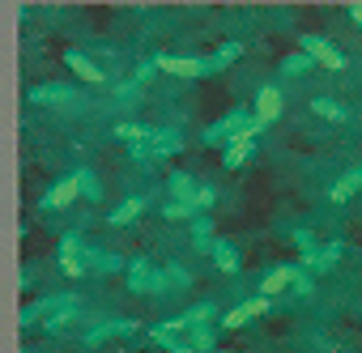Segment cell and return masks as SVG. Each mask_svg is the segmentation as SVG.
I'll return each mask as SVG.
<instances>
[{
	"label": "cell",
	"instance_id": "6da1fadb",
	"mask_svg": "<svg viewBox=\"0 0 362 353\" xmlns=\"http://www.w3.org/2000/svg\"><path fill=\"white\" fill-rule=\"evenodd\" d=\"M128 289L132 294H153V298H162V294H170V281H166V268H158V264H149L145 256H136V260H128Z\"/></svg>",
	"mask_w": 362,
	"mask_h": 353
},
{
	"label": "cell",
	"instance_id": "7a4b0ae2",
	"mask_svg": "<svg viewBox=\"0 0 362 353\" xmlns=\"http://www.w3.org/2000/svg\"><path fill=\"white\" fill-rule=\"evenodd\" d=\"M179 149H184V132H179V128H158L153 140L128 145V157H136V162H158V157H170V153H179Z\"/></svg>",
	"mask_w": 362,
	"mask_h": 353
},
{
	"label": "cell",
	"instance_id": "3957f363",
	"mask_svg": "<svg viewBox=\"0 0 362 353\" xmlns=\"http://www.w3.org/2000/svg\"><path fill=\"white\" fill-rule=\"evenodd\" d=\"M298 52H307L315 64H324V68H332V73H341L349 60H345V52L332 43V39H324V35H303L298 39Z\"/></svg>",
	"mask_w": 362,
	"mask_h": 353
},
{
	"label": "cell",
	"instance_id": "277c9868",
	"mask_svg": "<svg viewBox=\"0 0 362 353\" xmlns=\"http://www.w3.org/2000/svg\"><path fill=\"white\" fill-rule=\"evenodd\" d=\"M153 64L170 77H184V81H197V77H209L214 64L201 60V56H153Z\"/></svg>",
	"mask_w": 362,
	"mask_h": 353
},
{
	"label": "cell",
	"instance_id": "5b68a950",
	"mask_svg": "<svg viewBox=\"0 0 362 353\" xmlns=\"http://www.w3.org/2000/svg\"><path fill=\"white\" fill-rule=\"evenodd\" d=\"M56 260H60V268H64L69 277H86V273H90L81 234H64V239H60V247H56Z\"/></svg>",
	"mask_w": 362,
	"mask_h": 353
},
{
	"label": "cell",
	"instance_id": "8992f818",
	"mask_svg": "<svg viewBox=\"0 0 362 353\" xmlns=\"http://www.w3.org/2000/svg\"><path fill=\"white\" fill-rule=\"evenodd\" d=\"M273 311V298H264V294H256V298H247V302H239L235 311H226L222 319H218V328H247L252 319H260V315H269Z\"/></svg>",
	"mask_w": 362,
	"mask_h": 353
},
{
	"label": "cell",
	"instance_id": "52a82bcc",
	"mask_svg": "<svg viewBox=\"0 0 362 353\" xmlns=\"http://www.w3.org/2000/svg\"><path fill=\"white\" fill-rule=\"evenodd\" d=\"M222 315H218V306L205 298V302H197V306H188L184 315H175V319H166V328L170 332H192V328H209V323H218Z\"/></svg>",
	"mask_w": 362,
	"mask_h": 353
},
{
	"label": "cell",
	"instance_id": "ba28073f",
	"mask_svg": "<svg viewBox=\"0 0 362 353\" xmlns=\"http://www.w3.org/2000/svg\"><path fill=\"white\" fill-rule=\"evenodd\" d=\"M247 119H252V111H230V115H222L218 124H209L205 128V145H226V140H235L243 128H247Z\"/></svg>",
	"mask_w": 362,
	"mask_h": 353
},
{
	"label": "cell",
	"instance_id": "9c48e42d",
	"mask_svg": "<svg viewBox=\"0 0 362 353\" xmlns=\"http://www.w3.org/2000/svg\"><path fill=\"white\" fill-rule=\"evenodd\" d=\"M298 273H303V264H277V268H269L264 277H260V294L264 298H273V294H281V289H294V281H298Z\"/></svg>",
	"mask_w": 362,
	"mask_h": 353
},
{
	"label": "cell",
	"instance_id": "30bf717a",
	"mask_svg": "<svg viewBox=\"0 0 362 353\" xmlns=\"http://www.w3.org/2000/svg\"><path fill=\"white\" fill-rule=\"evenodd\" d=\"M166 188H170V201L197 209V192H201V179H197V174H188V170H170ZM197 213H201V209H197Z\"/></svg>",
	"mask_w": 362,
	"mask_h": 353
},
{
	"label": "cell",
	"instance_id": "8fae6325",
	"mask_svg": "<svg viewBox=\"0 0 362 353\" xmlns=\"http://www.w3.org/2000/svg\"><path fill=\"white\" fill-rule=\"evenodd\" d=\"M132 332H136V319H124V315H115V319H103V323H94V328L86 332V345H103V340L132 336Z\"/></svg>",
	"mask_w": 362,
	"mask_h": 353
},
{
	"label": "cell",
	"instance_id": "7c38bea8",
	"mask_svg": "<svg viewBox=\"0 0 362 353\" xmlns=\"http://www.w3.org/2000/svg\"><path fill=\"white\" fill-rule=\"evenodd\" d=\"M281 107H286V94H281V90H277L273 81L256 90V107H252V111H256V119H264V124H273V119L281 115Z\"/></svg>",
	"mask_w": 362,
	"mask_h": 353
},
{
	"label": "cell",
	"instance_id": "4fadbf2b",
	"mask_svg": "<svg viewBox=\"0 0 362 353\" xmlns=\"http://www.w3.org/2000/svg\"><path fill=\"white\" fill-rule=\"evenodd\" d=\"M341 251H345V243L337 239V243H324V247H315V251H303V268L315 277V273H328L337 260H341Z\"/></svg>",
	"mask_w": 362,
	"mask_h": 353
},
{
	"label": "cell",
	"instance_id": "5bb4252c",
	"mask_svg": "<svg viewBox=\"0 0 362 353\" xmlns=\"http://www.w3.org/2000/svg\"><path fill=\"white\" fill-rule=\"evenodd\" d=\"M81 196V188H77V179L73 174H64V179H56L47 192H43V209H69L73 201Z\"/></svg>",
	"mask_w": 362,
	"mask_h": 353
},
{
	"label": "cell",
	"instance_id": "9a60e30c",
	"mask_svg": "<svg viewBox=\"0 0 362 353\" xmlns=\"http://www.w3.org/2000/svg\"><path fill=\"white\" fill-rule=\"evenodd\" d=\"M30 102H39V107H73L77 102V90L73 85H35L30 90Z\"/></svg>",
	"mask_w": 362,
	"mask_h": 353
},
{
	"label": "cell",
	"instance_id": "2e32d148",
	"mask_svg": "<svg viewBox=\"0 0 362 353\" xmlns=\"http://www.w3.org/2000/svg\"><path fill=\"white\" fill-rule=\"evenodd\" d=\"M86 264H90V273H103V277L128 268L124 256H115V251H107V247H90V243H86Z\"/></svg>",
	"mask_w": 362,
	"mask_h": 353
},
{
	"label": "cell",
	"instance_id": "e0dca14e",
	"mask_svg": "<svg viewBox=\"0 0 362 353\" xmlns=\"http://www.w3.org/2000/svg\"><path fill=\"white\" fill-rule=\"evenodd\" d=\"M358 192H362V166H349L341 179L332 184V192H328V196H332V205H345V201H354Z\"/></svg>",
	"mask_w": 362,
	"mask_h": 353
},
{
	"label": "cell",
	"instance_id": "ac0fdd59",
	"mask_svg": "<svg viewBox=\"0 0 362 353\" xmlns=\"http://www.w3.org/2000/svg\"><path fill=\"white\" fill-rule=\"evenodd\" d=\"M252 153H256V140H252V136H235V140H226V149H222V166H226V170H239Z\"/></svg>",
	"mask_w": 362,
	"mask_h": 353
},
{
	"label": "cell",
	"instance_id": "d6986e66",
	"mask_svg": "<svg viewBox=\"0 0 362 353\" xmlns=\"http://www.w3.org/2000/svg\"><path fill=\"white\" fill-rule=\"evenodd\" d=\"M209 256H214V264H218L222 273H239V264H243V256H239V243H230V239H214Z\"/></svg>",
	"mask_w": 362,
	"mask_h": 353
},
{
	"label": "cell",
	"instance_id": "ffe728a7",
	"mask_svg": "<svg viewBox=\"0 0 362 353\" xmlns=\"http://www.w3.org/2000/svg\"><path fill=\"white\" fill-rule=\"evenodd\" d=\"M149 336H153L158 345H166L170 353H197V349H192V340H188V332H170L166 323H158V328H153Z\"/></svg>",
	"mask_w": 362,
	"mask_h": 353
},
{
	"label": "cell",
	"instance_id": "44dd1931",
	"mask_svg": "<svg viewBox=\"0 0 362 353\" xmlns=\"http://www.w3.org/2000/svg\"><path fill=\"white\" fill-rule=\"evenodd\" d=\"M141 213H145V201H141V196H128L124 205H115V209H111V217H107V222H111V226H132Z\"/></svg>",
	"mask_w": 362,
	"mask_h": 353
},
{
	"label": "cell",
	"instance_id": "7402d4cb",
	"mask_svg": "<svg viewBox=\"0 0 362 353\" xmlns=\"http://www.w3.org/2000/svg\"><path fill=\"white\" fill-rule=\"evenodd\" d=\"M311 111H315V115H324L328 124H345V119H349V111H345V107H341L337 98H328V94L311 98Z\"/></svg>",
	"mask_w": 362,
	"mask_h": 353
},
{
	"label": "cell",
	"instance_id": "603a6c76",
	"mask_svg": "<svg viewBox=\"0 0 362 353\" xmlns=\"http://www.w3.org/2000/svg\"><path fill=\"white\" fill-rule=\"evenodd\" d=\"M115 136L128 140V145H136V140H153L158 128H153V124H132V119H124V124H115Z\"/></svg>",
	"mask_w": 362,
	"mask_h": 353
},
{
	"label": "cell",
	"instance_id": "cb8c5ba5",
	"mask_svg": "<svg viewBox=\"0 0 362 353\" xmlns=\"http://www.w3.org/2000/svg\"><path fill=\"white\" fill-rule=\"evenodd\" d=\"M64 60H69V68H73V73H77L81 81H103V73H98V64H94V60H86L81 52H69Z\"/></svg>",
	"mask_w": 362,
	"mask_h": 353
},
{
	"label": "cell",
	"instance_id": "d4e9b609",
	"mask_svg": "<svg viewBox=\"0 0 362 353\" xmlns=\"http://www.w3.org/2000/svg\"><path fill=\"white\" fill-rule=\"evenodd\" d=\"M73 179H77V188H81V196H86V201H103V184L94 179V170L77 166V170H73Z\"/></svg>",
	"mask_w": 362,
	"mask_h": 353
},
{
	"label": "cell",
	"instance_id": "484cf974",
	"mask_svg": "<svg viewBox=\"0 0 362 353\" xmlns=\"http://www.w3.org/2000/svg\"><path fill=\"white\" fill-rule=\"evenodd\" d=\"M192 239H197V247H201V251H209V247H214V217H209V213L192 217Z\"/></svg>",
	"mask_w": 362,
	"mask_h": 353
},
{
	"label": "cell",
	"instance_id": "4316f807",
	"mask_svg": "<svg viewBox=\"0 0 362 353\" xmlns=\"http://www.w3.org/2000/svg\"><path fill=\"white\" fill-rule=\"evenodd\" d=\"M188 340H192L197 353H214V345H218V323H209V328H192Z\"/></svg>",
	"mask_w": 362,
	"mask_h": 353
},
{
	"label": "cell",
	"instance_id": "83f0119b",
	"mask_svg": "<svg viewBox=\"0 0 362 353\" xmlns=\"http://www.w3.org/2000/svg\"><path fill=\"white\" fill-rule=\"evenodd\" d=\"M311 64H315V60H311L307 52H294V56L281 60V77H303V73H311Z\"/></svg>",
	"mask_w": 362,
	"mask_h": 353
},
{
	"label": "cell",
	"instance_id": "f1b7e54d",
	"mask_svg": "<svg viewBox=\"0 0 362 353\" xmlns=\"http://www.w3.org/2000/svg\"><path fill=\"white\" fill-rule=\"evenodd\" d=\"M239 56H243V43H222V47L209 56V64H214V73H218V68H226V64L239 60Z\"/></svg>",
	"mask_w": 362,
	"mask_h": 353
},
{
	"label": "cell",
	"instance_id": "f546056e",
	"mask_svg": "<svg viewBox=\"0 0 362 353\" xmlns=\"http://www.w3.org/2000/svg\"><path fill=\"white\" fill-rule=\"evenodd\" d=\"M162 217H166V222H192V217H201V213H197L192 205H179V201H166V205H162Z\"/></svg>",
	"mask_w": 362,
	"mask_h": 353
},
{
	"label": "cell",
	"instance_id": "4dcf8cb0",
	"mask_svg": "<svg viewBox=\"0 0 362 353\" xmlns=\"http://www.w3.org/2000/svg\"><path fill=\"white\" fill-rule=\"evenodd\" d=\"M166 281H170V294H175V289H188V285H192V273H188L184 264H166Z\"/></svg>",
	"mask_w": 362,
	"mask_h": 353
},
{
	"label": "cell",
	"instance_id": "1f68e13d",
	"mask_svg": "<svg viewBox=\"0 0 362 353\" xmlns=\"http://www.w3.org/2000/svg\"><path fill=\"white\" fill-rule=\"evenodd\" d=\"M214 201H218L214 184H201V192H197V209H201V213H209V209H214Z\"/></svg>",
	"mask_w": 362,
	"mask_h": 353
},
{
	"label": "cell",
	"instance_id": "d6a6232c",
	"mask_svg": "<svg viewBox=\"0 0 362 353\" xmlns=\"http://www.w3.org/2000/svg\"><path fill=\"white\" fill-rule=\"evenodd\" d=\"M294 243H298L303 251H315V247H320V243L311 239V230H294Z\"/></svg>",
	"mask_w": 362,
	"mask_h": 353
},
{
	"label": "cell",
	"instance_id": "836d02e7",
	"mask_svg": "<svg viewBox=\"0 0 362 353\" xmlns=\"http://www.w3.org/2000/svg\"><path fill=\"white\" fill-rule=\"evenodd\" d=\"M153 68H158V64H153V60H145V64L136 68V77H132V81H136V85H141V81H149V77H153Z\"/></svg>",
	"mask_w": 362,
	"mask_h": 353
},
{
	"label": "cell",
	"instance_id": "e575fe53",
	"mask_svg": "<svg viewBox=\"0 0 362 353\" xmlns=\"http://www.w3.org/2000/svg\"><path fill=\"white\" fill-rule=\"evenodd\" d=\"M294 294H311V273H307V268L298 273V281H294Z\"/></svg>",
	"mask_w": 362,
	"mask_h": 353
},
{
	"label": "cell",
	"instance_id": "d590c367",
	"mask_svg": "<svg viewBox=\"0 0 362 353\" xmlns=\"http://www.w3.org/2000/svg\"><path fill=\"white\" fill-rule=\"evenodd\" d=\"M349 18H354V22L362 26V5H349Z\"/></svg>",
	"mask_w": 362,
	"mask_h": 353
}]
</instances>
